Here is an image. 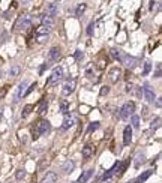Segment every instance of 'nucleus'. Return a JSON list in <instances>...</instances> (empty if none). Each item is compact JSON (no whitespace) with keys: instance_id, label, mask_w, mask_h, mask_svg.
Listing matches in <instances>:
<instances>
[{"instance_id":"1a4fd4ad","label":"nucleus","mask_w":162,"mask_h":183,"mask_svg":"<svg viewBox=\"0 0 162 183\" xmlns=\"http://www.w3.org/2000/svg\"><path fill=\"white\" fill-rule=\"evenodd\" d=\"M122 63L126 66V68H135V65H137V59L135 57H131L129 54H122Z\"/></svg>"},{"instance_id":"20e7f679","label":"nucleus","mask_w":162,"mask_h":183,"mask_svg":"<svg viewBox=\"0 0 162 183\" xmlns=\"http://www.w3.org/2000/svg\"><path fill=\"white\" fill-rule=\"evenodd\" d=\"M134 113H135V104L129 101V102H126V104L122 107V110H120V117H122V120H129V117Z\"/></svg>"},{"instance_id":"f257e3e1","label":"nucleus","mask_w":162,"mask_h":183,"mask_svg":"<svg viewBox=\"0 0 162 183\" xmlns=\"http://www.w3.org/2000/svg\"><path fill=\"white\" fill-rule=\"evenodd\" d=\"M32 21H33V20H32L30 15H21V17L15 21L14 30H15V32H24V30H27L29 27L32 26Z\"/></svg>"},{"instance_id":"c756f323","label":"nucleus","mask_w":162,"mask_h":183,"mask_svg":"<svg viewBox=\"0 0 162 183\" xmlns=\"http://www.w3.org/2000/svg\"><path fill=\"white\" fill-rule=\"evenodd\" d=\"M48 164H50V161H48V159H45V158H44V159H41V161H39V164H38V170H39V171H42L44 168H47V167H48Z\"/></svg>"},{"instance_id":"6e6552de","label":"nucleus","mask_w":162,"mask_h":183,"mask_svg":"<svg viewBox=\"0 0 162 183\" xmlns=\"http://www.w3.org/2000/svg\"><path fill=\"white\" fill-rule=\"evenodd\" d=\"M143 93H144V98L147 102H155V99H156V95H155L153 89L150 87L149 84H144L143 86Z\"/></svg>"},{"instance_id":"6ab92c4d","label":"nucleus","mask_w":162,"mask_h":183,"mask_svg":"<svg viewBox=\"0 0 162 183\" xmlns=\"http://www.w3.org/2000/svg\"><path fill=\"white\" fill-rule=\"evenodd\" d=\"M92 176H93V170H86L84 173L80 176V179L77 180V183H86Z\"/></svg>"},{"instance_id":"37998d69","label":"nucleus","mask_w":162,"mask_h":183,"mask_svg":"<svg viewBox=\"0 0 162 183\" xmlns=\"http://www.w3.org/2000/svg\"><path fill=\"white\" fill-rule=\"evenodd\" d=\"M93 26H95V24H90V26H89V29H87V33H89V35H92V32H93Z\"/></svg>"},{"instance_id":"f8f14e48","label":"nucleus","mask_w":162,"mask_h":183,"mask_svg":"<svg viewBox=\"0 0 162 183\" xmlns=\"http://www.w3.org/2000/svg\"><path fill=\"white\" fill-rule=\"evenodd\" d=\"M62 57V51H60L59 47H53L50 53H48V59L51 62H59V59Z\"/></svg>"},{"instance_id":"423d86ee","label":"nucleus","mask_w":162,"mask_h":183,"mask_svg":"<svg viewBox=\"0 0 162 183\" xmlns=\"http://www.w3.org/2000/svg\"><path fill=\"white\" fill-rule=\"evenodd\" d=\"M75 86H77V80H68L65 84H63V87H62V93L63 96H69L74 90H75Z\"/></svg>"},{"instance_id":"9d476101","label":"nucleus","mask_w":162,"mask_h":183,"mask_svg":"<svg viewBox=\"0 0 162 183\" xmlns=\"http://www.w3.org/2000/svg\"><path fill=\"white\" fill-rule=\"evenodd\" d=\"M95 152H96V147H95L93 144H86L84 147H83V158H84L86 161H89L90 158L95 155Z\"/></svg>"},{"instance_id":"a211bd4d","label":"nucleus","mask_w":162,"mask_h":183,"mask_svg":"<svg viewBox=\"0 0 162 183\" xmlns=\"http://www.w3.org/2000/svg\"><path fill=\"white\" fill-rule=\"evenodd\" d=\"M74 168H75V162L74 161H66L63 167H62V170H63V173L65 174H71L72 171H74Z\"/></svg>"},{"instance_id":"dca6fc26","label":"nucleus","mask_w":162,"mask_h":183,"mask_svg":"<svg viewBox=\"0 0 162 183\" xmlns=\"http://www.w3.org/2000/svg\"><path fill=\"white\" fill-rule=\"evenodd\" d=\"M54 24H56L54 17H50V15H47V14L42 17V24H41V26L47 27V29H53V27H54Z\"/></svg>"},{"instance_id":"0eeeda50","label":"nucleus","mask_w":162,"mask_h":183,"mask_svg":"<svg viewBox=\"0 0 162 183\" xmlns=\"http://www.w3.org/2000/svg\"><path fill=\"white\" fill-rule=\"evenodd\" d=\"M27 84H29V81H23V83H20L18 84V89H17V93H15V98H14V104H17L18 101L24 96V92H26V89H27Z\"/></svg>"},{"instance_id":"c03bdc74","label":"nucleus","mask_w":162,"mask_h":183,"mask_svg":"<svg viewBox=\"0 0 162 183\" xmlns=\"http://www.w3.org/2000/svg\"><path fill=\"white\" fill-rule=\"evenodd\" d=\"M161 99H159V98H158V99H156V107H158V108H161Z\"/></svg>"},{"instance_id":"49530a36","label":"nucleus","mask_w":162,"mask_h":183,"mask_svg":"<svg viewBox=\"0 0 162 183\" xmlns=\"http://www.w3.org/2000/svg\"><path fill=\"white\" fill-rule=\"evenodd\" d=\"M9 183H15V182H9Z\"/></svg>"},{"instance_id":"f03ea898","label":"nucleus","mask_w":162,"mask_h":183,"mask_svg":"<svg viewBox=\"0 0 162 183\" xmlns=\"http://www.w3.org/2000/svg\"><path fill=\"white\" fill-rule=\"evenodd\" d=\"M48 36H50V29H47V27L39 26L36 30H35V41H36L38 44H44V42H47Z\"/></svg>"},{"instance_id":"58836bf2","label":"nucleus","mask_w":162,"mask_h":183,"mask_svg":"<svg viewBox=\"0 0 162 183\" xmlns=\"http://www.w3.org/2000/svg\"><path fill=\"white\" fill-rule=\"evenodd\" d=\"M35 89H36V83H33V84H32V86H30V87H29V89H26V92H24V95H30V93L33 92Z\"/></svg>"},{"instance_id":"ea45409f","label":"nucleus","mask_w":162,"mask_h":183,"mask_svg":"<svg viewBox=\"0 0 162 183\" xmlns=\"http://www.w3.org/2000/svg\"><path fill=\"white\" fill-rule=\"evenodd\" d=\"M108 92H110V87L108 86H102V89H101V96L108 95Z\"/></svg>"},{"instance_id":"7ed1b4c3","label":"nucleus","mask_w":162,"mask_h":183,"mask_svg":"<svg viewBox=\"0 0 162 183\" xmlns=\"http://www.w3.org/2000/svg\"><path fill=\"white\" fill-rule=\"evenodd\" d=\"M62 78H63V69H62L60 66H57V68L53 69L51 75L48 77L47 83H45V86H54V84H57Z\"/></svg>"},{"instance_id":"473e14b6","label":"nucleus","mask_w":162,"mask_h":183,"mask_svg":"<svg viewBox=\"0 0 162 183\" xmlns=\"http://www.w3.org/2000/svg\"><path fill=\"white\" fill-rule=\"evenodd\" d=\"M24 177H26V171H24L23 168L17 170V173H15V179H17V180H23Z\"/></svg>"},{"instance_id":"79ce46f5","label":"nucleus","mask_w":162,"mask_h":183,"mask_svg":"<svg viewBox=\"0 0 162 183\" xmlns=\"http://www.w3.org/2000/svg\"><path fill=\"white\" fill-rule=\"evenodd\" d=\"M156 5H158V2H155V0H152V2H150V11H153V9L156 8Z\"/></svg>"},{"instance_id":"5701e85b","label":"nucleus","mask_w":162,"mask_h":183,"mask_svg":"<svg viewBox=\"0 0 162 183\" xmlns=\"http://www.w3.org/2000/svg\"><path fill=\"white\" fill-rule=\"evenodd\" d=\"M107 63H108V62H107V59H105L104 56H101V57H99V60L96 62V68H98V69H105V68H107Z\"/></svg>"},{"instance_id":"7c9ffc66","label":"nucleus","mask_w":162,"mask_h":183,"mask_svg":"<svg viewBox=\"0 0 162 183\" xmlns=\"http://www.w3.org/2000/svg\"><path fill=\"white\" fill-rule=\"evenodd\" d=\"M122 54H123V53L122 51H119V50H116V48H111V56H113V57H114V59H116V60H122Z\"/></svg>"},{"instance_id":"a18cd8bd","label":"nucleus","mask_w":162,"mask_h":183,"mask_svg":"<svg viewBox=\"0 0 162 183\" xmlns=\"http://www.w3.org/2000/svg\"><path fill=\"white\" fill-rule=\"evenodd\" d=\"M23 3H29V2H32V0H21Z\"/></svg>"},{"instance_id":"4468645a","label":"nucleus","mask_w":162,"mask_h":183,"mask_svg":"<svg viewBox=\"0 0 162 183\" xmlns=\"http://www.w3.org/2000/svg\"><path fill=\"white\" fill-rule=\"evenodd\" d=\"M57 14H59V6H57V3H56V2H50V3L47 5V15L56 17Z\"/></svg>"},{"instance_id":"2eb2a0df","label":"nucleus","mask_w":162,"mask_h":183,"mask_svg":"<svg viewBox=\"0 0 162 183\" xmlns=\"http://www.w3.org/2000/svg\"><path fill=\"white\" fill-rule=\"evenodd\" d=\"M131 141H132V128L128 125V126L125 128V131H123V144H125V146H129Z\"/></svg>"},{"instance_id":"39448f33","label":"nucleus","mask_w":162,"mask_h":183,"mask_svg":"<svg viewBox=\"0 0 162 183\" xmlns=\"http://www.w3.org/2000/svg\"><path fill=\"white\" fill-rule=\"evenodd\" d=\"M33 126L39 131L41 135H47V134H50V131H51V125H50V122H48V120H44V119L38 120Z\"/></svg>"},{"instance_id":"c9c22d12","label":"nucleus","mask_w":162,"mask_h":183,"mask_svg":"<svg viewBox=\"0 0 162 183\" xmlns=\"http://www.w3.org/2000/svg\"><path fill=\"white\" fill-rule=\"evenodd\" d=\"M39 137H41L39 131H38V129H36L35 126H32V140H35V141H36V140L39 138Z\"/></svg>"},{"instance_id":"4be33fe9","label":"nucleus","mask_w":162,"mask_h":183,"mask_svg":"<svg viewBox=\"0 0 162 183\" xmlns=\"http://www.w3.org/2000/svg\"><path fill=\"white\" fill-rule=\"evenodd\" d=\"M116 170H117V164H116V165H113L110 170H108V171L102 176V180H108V179H111L113 176L116 174Z\"/></svg>"},{"instance_id":"aec40b11","label":"nucleus","mask_w":162,"mask_h":183,"mask_svg":"<svg viewBox=\"0 0 162 183\" xmlns=\"http://www.w3.org/2000/svg\"><path fill=\"white\" fill-rule=\"evenodd\" d=\"M128 164H129V159H128V161H125V162H122V164H117V168H119V170H116V174L119 176V177L123 174L125 171H126V167H128Z\"/></svg>"},{"instance_id":"4c0bfd02","label":"nucleus","mask_w":162,"mask_h":183,"mask_svg":"<svg viewBox=\"0 0 162 183\" xmlns=\"http://www.w3.org/2000/svg\"><path fill=\"white\" fill-rule=\"evenodd\" d=\"M6 93H8V87H6V86L0 89V99H3V98L6 96Z\"/></svg>"},{"instance_id":"b1692460","label":"nucleus","mask_w":162,"mask_h":183,"mask_svg":"<svg viewBox=\"0 0 162 183\" xmlns=\"http://www.w3.org/2000/svg\"><path fill=\"white\" fill-rule=\"evenodd\" d=\"M146 162V156H144V153H138L135 158V167L138 168V167H141V164H144Z\"/></svg>"},{"instance_id":"f3484780","label":"nucleus","mask_w":162,"mask_h":183,"mask_svg":"<svg viewBox=\"0 0 162 183\" xmlns=\"http://www.w3.org/2000/svg\"><path fill=\"white\" fill-rule=\"evenodd\" d=\"M57 182V174L56 173H47V174L42 177V180H41V183H56Z\"/></svg>"},{"instance_id":"2f4dec72","label":"nucleus","mask_w":162,"mask_h":183,"mask_svg":"<svg viewBox=\"0 0 162 183\" xmlns=\"http://www.w3.org/2000/svg\"><path fill=\"white\" fill-rule=\"evenodd\" d=\"M150 71H152V63L150 62H144V69H143V75H149L150 74Z\"/></svg>"},{"instance_id":"c85d7f7f","label":"nucleus","mask_w":162,"mask_h":183,"mask_svg":"<svg viewBox=\"0 0 162 183\" xmlns=\"http://www.w3.org/2000/svg\"><path fill=\"white\" fill-rule=\"evenodd\" d=\"M129 119H131V122H132V126H134V128H140V117H138L137 114H132Z\"/></svg>"},{"instance_id":"72a5a7b5","label":"nucleus","mask_w":162,"mask_h":183,"mask_svg":"<svg viewBox=\"0 0 162 183\" xmlns=\"http://www.w3.org/2000/svg\"><path fill=\"white\" fill-rule=\"evenodd\" d=\"M47 107H48L47 101L42 99V101H41V108H39V114H41V116H44V114L47 113Z\"/></svg>"},{"instance_id":"ddd939ff","label":"nucleus","mask_w":162,"mask_h":183,"mask_svg":"<svg viewBox=\"0 0 162 183\" xmlns=\"http://www.w3.org/2000/svg\"><path fill=\"white\" fill-rule=\"evenodd\" d=\"M120 77H122V71L119 68H113L110 71V74H108V80H110L111 83H117L120 80Z\"/></svg>"},{"instance_id":"412c9836","label":"nucleus","mask_w":162,"mask_h":183,"mask_svg":"<svg viewBox=\"0 0 162 183\" xmlns=\"http://www.w3.org/2000/svg\"><path fill=\"white\" fill-rule=\"evenodd\" d=\"M152 174H153V170H147V171H144L143 174H141L140 177H138V179H137V183H143V182H146V180H147V179H149V177H150Z\"/></svg>"},{"instance_id":"393cba45","label":"nucleus","mask_w":162,"mask_h":183,"mask_svg":"<svg viewBox=\"0 0 162 183\" xmlns=\"http://www.w3.org/2000/svg\"><path fill=\"white\" fill-rule=\"evenodd\" d=\"M60 111L63 114H68V111H69V102L66 101V99H63L62 102H60Z\"/></svg>"},{"instance_id":"9b49d317","label":"nucleus","mask_w":162,"mask_h":183,"mask_svg":"<svg viewBox=\"0 0 162 183\" xmlns=\"http://www.w3.org/2000/svg\"><path fill=\"white\" fill-rule=\"evenodd\" d=\"M74 125H75V117L66 114V116H65V120H63V123H62V131H68V129H71Z\"/></svg>"},{"instance_id":"e433bc0d","label":"nucleus","mask_w":162,"mask_h":183,"mask_svg":"<svg viewBox=\"0 0 162 183\" xmlns=\"http://www.w3.org/2000/svg\"><path fill=\"white\" fill-rule=\"evenodd\" d=\"M159 125H161V117H156V119L153 120V123H152V131L158 129V128H159Z\"/></svg>"},{"instance_id":"a878e982","label":"nucleus","mask_w":162,"mask_h":183,"mask_svg":"<svg viewBox=\"0 0 162 183\" xmlns=\"http://www.w3.org/2000/svg\"><path fill=\"white\" fill-rule=\"evenodd\" d=\"M86 8H87V5H86V3H80V5L77 6V11H75V15H77V17H81V15L84 14Z\"/></svg>"},{"instance_id":"a19ab883","label":"nucleus","mask_w":162,"mask_h":183,"mask_svg":"<svg viewBox=\"0 0 162 183\" xmlns=\"http://www.w3.org/2000/svg\"><path fill=\"white\" fill-rule=\"evenodd\" d=\"M155 77H161V65H158V69H156V74H155Z\"/></svg>"},{"instance_id":"f704fd0d","label":"nucleus","mask_w":162,"mask_h":183,"mask_svg":"<svg viewBox=\"0 0 162 183\" xmlns=\"http://www.w3.org/2000/svg\"><path fill=\"white\" fill-rule=\"evenodd\" d=\"M99 128V122H93L90 126H89V129H87V134H92L93 131H96Z\"/></svg>"},{"instance_id":"bb28decb","label":"nucleus","mask_w":162,"mask_h":183,"mask_svg":"<svg viewBox=\"0 0 162 183\" xmlns=\"http://www.w3.org/2000/svg\"><path fill=\"white\" fill-rule=\"evenodd\" d=\"M32 110H33V105H26V107H24V110L21 111V117H23V119H26L27 116L32 113Z\"/></svg>"},{"instance_id":"cd10ccee","label":"nucleus","mask_w":162,"mask_h":183,"mask_svg":"<svg viewBox=\"0 0 162 183\" xmlns=\"http://www.w3.org/2000/svg\"><path fill=\"white\" fill-rule=\"evenodd\" d=\"M20 72H21V68H20V66H12V68L9 69V75H11V77H18Z\"/></svg>"}]
</instances>
